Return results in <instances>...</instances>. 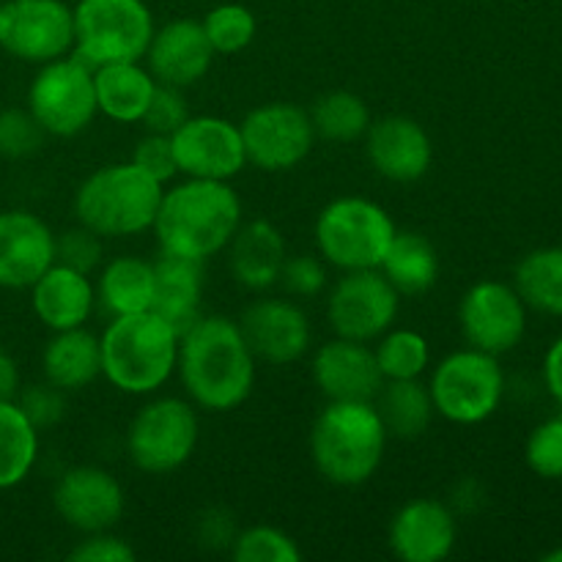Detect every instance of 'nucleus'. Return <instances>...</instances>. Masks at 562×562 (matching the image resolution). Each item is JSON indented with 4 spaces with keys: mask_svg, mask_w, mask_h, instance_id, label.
Here are the masks:
<instances>
[{
    "mask_svg": "<svg viewBox=\"0 0 562 562\" xmlns=\"http://www.w3.org/2000/svg\"><path fill=\"white\" fill-rule=\"evenodd\" d=\"M256 355L228 316H201L179 335L181 384L192 404L206 412H231L256 387Z\"/></svg>",
    "mask_w": 562,
    "mask_h": 562,
    "instance_id": "obj_1",
    "label": "nucleus"
},
{
    "mask_svg": "<svg viewBox=\"0 0 562 562\" xmlns=\"http://www.w3.org/2000/svg\"><path fill=\"white\" fill-rule=\"evenodd\" d=\"M241 225V201L228 181L187 179L162 192L154 234L159 252L206 261L223 252Z\"/></svg>",
    "mask_w": 562,
    "mask_h": 562,
    "instance_id": "obj_2",
    "label": "nucleus"
},
{
    "mask_svg": "<svg viewBox=\"0 0 562 562\" xmlns=\"http://www.w3.org/2000/svg\"><path fill=\"white\" fill-rule=\"evenodd\" d=\"M387 448V428L373 401H329L311 428L318 475L335 486H362L376 475Z\"/></svg>",
    "mask_w": 562,
    "mask_h": 562,
    "instance_id": "obj_3",
    "label": "nucleus"
},
{
    "mask_svg": "<svg viewBox=\"0 0 562 562\" xmlns=\"http://www.w3.org/2000/svg\"><path fill=\"white\" fill-rule=\"evenodd\" d=\"M102 376L126 395L157 393L176 373L179 333L154 311L113 316L99 338Z\"/></svg>",
    "mask_w": 562,
    "mask_h": 562,
    "instance_id": "obj_4",
    "label": "nucleus"
},
{
    "mask_svg": "<svg viewBox=\"0 0 562 562\" xmlns=\"http://www.w3.org/2000/svg\"><path fill=\"white\" fill-rule=\"evenodd\" d=\"M162 192V181L135 162L104 165L77 187L75 214L102 239L135 236L154 225Z\"/></svg>",
    "mask_w": 562,
    "mask_h": 562,
    "instance_id": "obj_5",
    "label": "nucleus"
},
{
    "mask_svg": "<svg viewBox=\"0 0 562 562\" xmlns=\"http://www.w3.org/2000/svg\"><path fill=\"white\" fill-rule=\"evenodd\" d=\"M395 223L384 206L360 195L327 203L316 220L318 256L340 272L379 269L395 236Z\"/></svg>",
    "mask_w": 562,
    "mask_h": 562,
    "instance_id": "obj_6",
    "label": "nucleus"
},
{
    "mask_svg": "<svg viewBox=\"0 0 562 562\" xmlns=\"http://www.w3.org/2000/svg\"><path fill=\"white\" fill-rule=\"evenodd\" d=\"M75 14V55L91 69L143 60L154 38V16L143 0H80Z\"/></svg>",
    "mask_w": 562,
    "mask_h": 562,
    "instance_id": "obj_7",
    "label": "nucleus"
},
{
    "mask_svg": "<svg viewBox=\"0 0 562 562\" xmlns=\"http://www.w3.org/2000/svg\"><path fill=\"white\" fill-rule=\"evenodd\" d=\"M434 409L456 426H477L503 404L505 373L497 357L481 349H461L439 360L428 382Z\"/></svg>",
    "mask_w": 562,
    "mask_h": 562,
    "instance_id": "obj_8",
    "label": "nucleus"
},
{
    "mask_svg": "<svg viewBox=\"0 0 562 562\" xmlns=\"http://www.w3.org/2000/svg\"><path fill=\"white\" fill-rule=\"evenodd\" d=\"M198 445V412L190 401H148L132 417L126 453L146 475H170L192 459Z\"/></svg>",
    "mask_w": 562,
    "mask_h": 562,
    "instance_id": "obj_9",
    "label": "nucleus"
},
{
    "mask_svg": "<svg viewBox=\"0 0 562 562\" xmlns=\"http://www.w3.org/2000/svg\"><path fill=\"white\" fill-rule=\"evenodd\" d=\"M27 110L47 135H80L99 113L93 69L77 55L42 64L27 88Z\"/></svg>",
    "mask_w": 562,
    "mask_h": 562,
    "instance_id": "obj_10",
    "label": "nucleus"
},
{
    "mask_svg": "<svg viewBox=\"0 0 562 562\" xmlns=\"http://www.w3.org/2000/svg\"><path fill=\"white\" fill-rule=\"evenodd\" d=\"M0 49L36 66L64 58L75 49V14L64 0H5Z\"/></svg>",
    "mask_w": 562,
    "mask_h": 562,
    "instance_id": "obj_11",
    "label": "nucleus"
},
{
    "mask_svg": "<svg viewBox=\"0 0 562 562\" xmlns=\"http://www.w3.org/2000/svg\"><path fill=\"white\" fill-rule=\"evenodd\" d=\"M401 294L379 269L344 272L327 296V322L338 338L371 340L382 338L398 316Z\"/></svg>",
    "mask_w": 562,
    "mask_h": 562,
    "instance_id": "obj_12",
    "label": "nucleus"
},
{
    "mask_svg": "<svg viewBox=\"0 0 562 562\" xmlns=\"http://www.w3.org/2000/svg\"><path fill=\"white\" fill-rule=\"evenodd\" d=\"M239 132L247 162L267 173L296 168L316 143L311 113L291 102H269L250 110Z\"/></svg>",
    "mask_w": 562,
    "mask_h": 562,
    "instance_id": "obj_13",
    "label": "nucleus"
},
{
    "mask_svg": "<svg viewBox=\"0 0 562 562\" xmlns=\"http://www.w3.org/2000/svg\"><path fill=\"white\" fill-rule=\"evenodd\" d=\"M459 324L472 349L499 357L514 351L525 338L527 305L514 285L481 280L461 296Z\"/></svg>",
    "mask_w": 562,
    "mask_h": 562,
    "instance_id": "obj_14",
    "label": "nucleus"
},
{
    "mask_svg": "<svg viewBox=\"0 0 562 562\" xmlns=\"http://www.w3.org/2000/svg\"><path fill=\"white\" fill-rule=\"evenodd\" d=\"M176 168L187 179L231 181L247 165L239 124L220 115H190L170 135Z\"/></svg>",
    "mask_w": 562,
    "mask_h": 562,
    "instance_id": "obj_15",
    "label": "nucleus"
},
{
    "mask_svg": "<svg viewBox=\"0 0 562 562\" xmlns=\"http://www.w3.org/2000/svg\"><path fill=\"white\" fill-rule=\"evenodd\" d=\"M53 505L71 530L91 536L119 525L126 497L115 475L102 467H71L55 483Z\"/></svg>",
    "mask_w": 562,
    "mask_h": 562,
    "instance_id": "obj_16",
    "label": "nucleus"
},
{
    "mask_svg": "<svg viewBox=\"0 0 562 562\" xmlns=\"http://www.w3.org/2000/svg\"><path fill=\"white\" fill-rule=\"evenodd\" d=\"M55 263V234L25 209L0 212V289H31Z\"/></svg>",
    "mask_w": 562,
    "mask_h": 562,
    "instance_id": "obj_17",
    "label": "nucleus"
},
{
    "mask_svg": "<svg viewBox=\"0 0 562 562\" xmlns=\"http://www.w3.org/2000/svg\"><path fill=\"white\" fill-rule=\"evenodd\" d=\"M239 329L256 360L269 366H291L311 346V322L300 305L289 300H258L241 313Z\"/></svg>",
    "mask_w": 562,
    "mask_h": 562,
    "instance_id": "obj_18",
    "label": "nucleus"
},
{
    "mask_svg": "<svg viewBox=\"0 0 562 562\" xmlns=\"http://www.w3.org/2000/svg\"><path fill=\"white\" fill-rule=\"evenodd\" d=\"M366 154L379 176L398 184L423 179L434 162L428 132L409 115H384L366 132Z\"/></svg>",
    "mask_w": 562,
    "mask_h": 562,
    "instance_id": "obj_19",
    "label": "nucleus"
},
{
    "mask_svg": "<svg viewBox=\"0 0 562 562\" xmlns=\"http://www.w3.org/2000/svg\"><path fill=\"white\" fill-rule=\"evenodd\" d=\"M456 514L431 497L409 499L390 521V549L404 562H442L456 549Z\"/></svg>",
    "mask_w": 562,
    "mask_h": 562,
    "instance_id": "obj_20",
    "label": "nucleus"
},
{
    "mask_svg": "<svg viewBox=\"0 0 562 562\" xmlns=\"http://www.w3.org/2000/svg\"><path fill=\"white\" fill-rule=\"evenodd\" d=\"M311 373L327 401H373L384 384L373 349L338 335L316 351Z\"/></svg>",
    "mask_w": 562,
    "mask_h": 562,
    "instance_id": "obj_21",
    "label": "nucleus"
},
{
    "mask_svg": "<svg viewBox=\"0 0 562 562\" xmlns=\"http://www.w3.org/2000/svg\"><path fill=\"white\" fill-rule=\"evenodd\" d=\"M214 49L209 44L203 25L198 20H173L154 31L151 44H148V71L154 80L165 86L190 88L206 77L212 69Z\"/></svg>",
    "mask_w": 562,
    "mask_h": 562,
    "instance_id": "obj_22",
    "label": "nucleus"
},
{
    "mask_svg": "<svg viewBox=\"0 0 562 562\" xmlns=\"http://www.w3.org/2000/svg\"><path fill=\"white\" fill-rule=\"evenodd\" d=\"M31 307L38 322L53 333L75 329L91 318L93 307H97V291H93L88 274L55 261L31 285Z\"/></svg>",
    "mask_w": 562,
    "mask_h": 562,
    "instance_id": "obj_23",
    "label": "nucleus"
},
{
    "mask_svg": "<svg viewBox=\"0 0 562 562\" xmlns=\"http://www.w3.org/2000/svg\"><path fill=\"white\" fill-rule=\"evenodd\" d=\"M154 263L151 311L162 316L176 333H187L201 318L203 261L159 252Z\"/></svg>",
    "mask_w": 562,
    "mask_h": 562,
    "instance_id": "obj_24",
    "label": "nucleus"
},
{
    "mask_svg": "<svg viewBox=\"0 0 562 562\" xmlns=\"http://www.w3.org/2000/svg\"><path fill=\"white\" fill-rule=\"evenodd\" d=\"M225 250H228L231 274L236 278V283L250 291L272 289L280 280L285 258H289L283 234L267 220L239 225Z\"/></svg>",
    "mask_w": 562,
    "mask_h": 562,
    "instance_id": "obj_25",
    "label": "nucleus"
},
{
    "mask_svg": "<svg viewBox=\"0 0 562 562\" xmlns=\"http://www.w3.org/2000/svg\"><path fill=\"white\" fill-rule=\"evenodd\" d=\"M44 382L64 393L86 390L102 376V349L99 338L86 327L60 329L47 340L42 355Z\"/></svg>",
    "mask_w": 562,
    "mask_h": 562,
    "instance_id": "obj_26",
    "label": "nucleus"
},
{
    "mask_svg": "<svg viewBox=\"0 0 562 562\" xmlns=\"http://www.w3.org/2000/svg\"><path fill=\"white\" fill-rule=\"evenodd\" d=\"M93 88H97L99 113L119 124H135L146 113L157 80L146 66H140V60H121V64L97 66Z\"/></svg>",
    "mask_w": 562,
    "mask_h": 562,
    "instance_id": "obj_27",
    "label": "nucleus"
},
{
    "mask_svg": "<svg viewBox=\"0 0 562 562\" xmlns=\"http://www.w3.org/2000/svg\"><path fill=\"white\" fill-rule=\"evenodd\" d=\"M99 311L113 316L151 311L154 302V263L137 256H119L99 272L97 285Z\"/></svg>",
    "mask_w": 562,
    "mask_h": 562,
    "instance_id": "obj_28",
    "label": "nucleus"
},
{
    "mask_svg": "<svg viewBox=\"0 0 562 562\" xmlns=\"http://www.w3.org/2000/svg\"><path fill=\"white\" fill-rule=\"evenodd\" d=\"M379 272L390 280V285L398 294H426L428 289H434V283L439 278L437 247L423 234L395 231L387 256L379 263Z\"/></svg>",
    "mask_w": 562,
    "mask_h": 562,
    "instance_id": "obj_29",
    "label": "nucleus"
},
{
    "mask_svg": "<svg viewBox=\"0 0 562 562\" xmlns=\"http://www.w3.org/2000/svg\"><path fill=\"white\" fill-rule=\"evenodd\" d=\"M373 406L387 428V437L398 439H417L426 434L437 415L428 384H420V379H390L376 393Z\"/></svg>",
    "mask_w": 562,
    "mask_h": 562,
    "instance_id": "obj_30",
    "label": "nucleus"
},
{
    "mask_svg": "<svg viewBox=\"0 0 562 562\" xmlns=\"http://www.w3.org/2000/svg\"><path fill=\"white\" fill-rule=\"evenodd\" d=\"M38 459V428L16 401H0V492L20 486Z\"/></svg>",
    "mask_w": 562,
    "mask_h": 562,
    "instance_id": "obj_31",
    "label": "nucleus"
},
{
    "mask_svg": "<svg viewBox=\"0 0 562 562\" xmlns=\"http://www.w3.org/2000/svg\"><path fill=\"white\" fill-rule=\"evenodd\" d=\"M514 289L532 311L562 316V245L527 252L514 272Z\"/></svg>",
    "mask_w": 562,
    "mask_h": 562,
    "instance_id": "obj_32",
    "label": "nucleus"
},
{
    "mask_svg": "<svg viewBox=\"0 0 562 562\" xmlns=\"http://www.w3.org/2000/svg\"><path fill=\"white\" fill-rule=\"evenodd\" d=\"M316 137L329 143H355L366 137L371 126V110L366 99L351 91H333L316 99L311 110Z\"/></svg>",
    "mask_w": 562,
    "mask_h": 562,
    "instance_id": "obj_33",
    "label": "nucleus"
},
{
    "mask_svg": "<svg viewBox=\"0 0 562 562\" xmlns=\"http://www.w3.org/2000/svg\"><path fill=\"white\" fill-rule=\"evenodd\" d=\"M376 340L379 346L373 349V355H376V366L384 382L420 379V373L431 362V346H428L426 335L415 333V329H387Z\"/></svg>",
    "mask_w": 562,
    "mask_h": 562,
    "instance_id": "obj_34",
    "label": "nucleus"
},
{
    "mask_svg": "<svg viewBox=\"0 0 562 562\" xmlns=\"http://www.w3.org/2000/svg\"><path fill=\"white\" fill-rule=\"evenodd\" d=\"M201 25L209 44H212V49L220 55H234L241 53L245 47H250L258 31L256 14L241 3L214 5V9L203 16Z\"/></svg>",
    "mask_w": 562,
    "mask_h": 562,
    "instance_id": "obj_35",
    "label": "nucleus"
},
{
    "mask_svg": "<svg viewBox=\"0 0 562 562\" xmlns=\"http://www.w3.org/2000/svg\"><path fill=\"white\" fill-rule=\"evenodd\" d=\"M236 562H300L302 552L294 538L269 525L247 527L231 547Z\"/></svg>",
    "mask_w": 562,
    "mask_h": 562,
    "instance_id": "obj_36",
    "label": "nucleus"
},
{
    "mask_svg": "<svg viewBox=\"0 0 562 562\" xmlns=\"http://www.w3.org/2000/svg\"><path fill=\"white\" fill-rule=\"evenodd\" d=\"M47 132L38 126L31 110H0V157L25 159L42 148Z\"/></svg>",
    "mask_w": 562,
    "mask_h": 562,
    "instance_id": "obj_37",
    "label": "nucleus"
},
{
    "mask_svg": "<svg viewBox=\"0 0 562 562\" xmlns=\"http://www.w3.org/2000/svg\"><path fill=\"white\" fill-rule=\"evenodd\" d=\"M527 467L543 481H562V417L532 428L525 448Z\"/></svg>",
    "mask_w": 562,
    "mask_h": 562,
    "instance_id": "obj_38",
    "label": "nucleus"
},
{
    "mask_svg": "<svg viewBox=\"0 0 562 562\" xmlns=\"http://www.w3.org/2000/svg\"><path fill=\"white\" fill-rule=\"evenodd\" d=\"M55 261L82 274H91L102 263V236L93 234L86 225L64 231L60 236H55Z\"/></svg>",
    "mask_w": 562,
    "mask_h": 562,
    "instance_id": "obj_39",
    "label": "nucleus"
},
{
    "mask_svg": "<svg viewBox=\"0 0 562 562\" xmlns=\"http://www.w3.org/2000/svg\"><path fill=\"white\" fill-rule=\"evenodd\" d=\"M187 119H190V108H187V99L184 93H181V88L157 82L140 124L146 126L148 132H157V135H173Z\"/></svg>",
    "mask_w": 562,
    "mask_h": 562,
    "instance_id": "obj_40",
    "label": "nucleus"
},
{
    "mask_svg": "<svg viewBox=\"0 0 562 562\" xmlns=\"http://www.w3.org/2000/svg\"><path fill=\"white\" fill-rule=\"evenodd\" d=\"M64 395H66L64 390L44 382V384H31V387L25 390L20 387V393H16L14 401L20 404V409L25 412L27 420H31L38 431H44V428H53L55 423H60V417H64L66 412Z\"/></svg>",
    "mask_w": 562,
    "mask_h": 562,
    "instance_id": "obj_41",
    "label": "nucleus"
},
{
    "mask_svg": "<svg viewBox=\"0 0 562 562\" xmlns=\"http://www.w3.org/2000/svg\"><path fill=\"white\" fill-rule=\"evenodd\" d=\"M278 283H283V289L291 296H316L327 285V269H324L322 258L316 256L285 258Z\"/></svg>",
    "mask_w": 562,
    "mask_h": 562,
    "instance_id": "obj_42",
    "label": "nucleus"
},
{
    "mask_svg": "<svg viewBox=\"0 0 562 562\" xmlns=\"http://www.w3.org/2000/svg\"><path fill=\"white\" fill-rule=\"evenodd\" d=\"M132 162L137 168L146 170L148 176H154L157 181L168 184L179 168H176L173 146H170V135H157V132H148L140 143H137L135 154H132Z\"/></svg>",
    "mask_w": 562,
    "mask_h": 562,
    "instance_id": "obj_43",
    "label": "nucleus"
},
{
    "mask_svg": "<svg viewBox=\"0 0 562 562\" xmlns=\"http://www.w3.org/2000/svg\"><path fill=\"white\" fill-rule=\"evenodd\" d=\"M135 549L119 536H110V530L91 532L71 549V562H135Z\"/></svg>",
    "mask_w": 562,
    "mask_h": 562,
    "instance_id": "obj_44",
    "label": "nucleus"
},
{
    "mask_svg": "<svg viewBox=\"0 0 562 562\" xmlns=\"http://www.w3.org/2000/svg\"><path fill=\"white\" fill-rule=\"evenodd\" d=\"M236 536H239V530H236L234 516L223 508L206 510L198 521V541L206 549H231Z\"/></svg>",
    "mask_w": 562,
    "mask_h": 562,
    "instance_id": "obj_45",
    "label": "nucleus"
},
{
    "mask_svg": "<svg viewBox=\"0 0 562 562\" xmlns=\"http://www.w3.org/2000/svg\"><path fill=\"white\" fill-rule=\"evenodd\" d=\"M543 382H547L552 398L562 406V338L554 340L543 357Z\"/></svg>",
    "mask_w": 562,
    "mask_h": 562,
    "instance_id": "obj_46",
    "label": "nucleus"
},
{
    "mask_svg": "<svg viewBox=\"0 0 562 562\" xmlns=\"http://www.w3.org/2000/svg\"><path fill=\"white\" fill-rule=\"evenodd\" d=\"M20 368L9 351L0 346V401H14L20 393Z\"/></svg>",
    "mask_w": 562,
    "mask_h": 562,
    "instance_id": "obj_47",
    "label": "nucleus"
},
{
    "mask_svg": "<svg viewBox=\"0 0 562 562\" xmlns=\"http://www.w3.org/2000/svg\"><path fill=\"white\" fill-rule=\"evenodd\" d=\"M543 562H562V547L552 549L549 554H543Z\"/></svg>",
    "mask_w": 562,
    "mask_h": 562,
    "instance_id": "obj_48",
    "label": "nucleus"
}]
</instances>
